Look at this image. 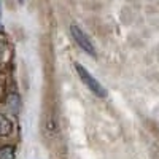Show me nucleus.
<instances>
[{"instance_id":"3","label":"nucleus","mask_w":159,"mask_h":159,"mask_svg":"<svg viewBox=\"0 0 159 159\" xmlns=\"http://www.w3.org/2000/svg\"><path fill=\"white\" fill-rule=\"evenodd\" d=\"M11 132H13V123L3 113H0V137H8Z\"/></svg>"},{"instance_id":"6","label":"nucleus","mask_w":159,"mask_h":159,"mask_svg":"<svg viewBox=\"0 0 159 159\" xmlns=\"http://www.w3.org/2000/svg\"><path fill=\"white\" fill-rule=\"evenodd\" d=\"M0 159H15V148L13 147H2L0 148Z\"/></svg>"},{"instance_id":"1","label":"nucleus","mask_w":159,"mask_h":159,"mask_svg":"<svg viewBox=\"0 0 159 159\" xmlns=\"http://www.w3.org/2000/svg\"><path fill=\"white\" fill-rule=\"evenodd\" d=\"M73 67H75V72H76V75L80 76V80L83 81V84L92 92V94H96V96L100 97V99H105V97L108 96V91L105 89V88L97 81V80H96L94 76H92V75L83 67L81 64L75 62V64H73Z\"/></svg>"},{"instance_id":"7","label":"nucleus","mask_w":159,"mask_h":159,"mask_svg":"<svg viewBox=\"0 0 159 159\" xmlns=\"http://www.w3.org/2000/svg\"><path fill=\"white\" fill-rule=\"evenodd\" d=\"M151 157L153 159H159V147H154L151 150Z\"/></svg>"},{"instance_id":"9","label":"nucleus","mask_w":159,"mask_h":159,"mask_svg":"<svg viewBox=\"0 0 159 159\" xmlns=\"http://www.w3.org/2000/svg\"><path fill=\"white\" fill-rule=\"evenodd\" d=\"M0 16H2V3H0Z\"/></svg>"},{"instance_id":"5","label":"nucleus","mask_w":159,"mask_h":159,"mask_svg":"<svg viewBox=\"0 0 159 159\" xmlns=\"http://www.w3.org/2000/svg\"><path fill=\"white\" fill-rule=\"evenodd\" d=\"M7 105H8V108L11 110V111H19V108H21V99H19V96L18 94H11V96H8V99H7Z\"/></svg>"},{"instance_id":"4","label":"nucleus","mask_w":159,"mask_h":159,"mask_svg":"<svg viewBox=\"0 0 159 159\" xmlns=\"http://www.w3.org/2000/svg\"><path fill=\"white\" fill-rule=\"evenodd\" d=\"M143 126L148 129L150 134H153L157 140H159V123H156L154 119H150V118H145L143 119Z\"/></svg>"},{"instance_id":"2","label":"nucleus","mask_w":159,"mask_h":159,"mask_svg":"<svg viewBox=\"0 0 159 159\" xmlns=\"http://www.w3.org/2000/svg\"><path fill=\"white\" fill-rule=\"evenodd\" d=\"M70 34H72V38L75 40V43L81 48L86 54H89L91 57H97V51L92 45V42L89 40V37L83 32V29L76 24H72L70 25Z\"/></svg>"},{"instance_id":"8","label":"nucleus","mask_w":159,"mask_h":159,"mask_svg":"<svg viewBox=\"0 0 159 159\" xmlns=\"http://www.w3.org/2000/svg\"><path fill=\"white\" fill-rule=\"evenodd\" d=\"M24 2H25V0H18V3H19V5H24Z\"/></svg>"}]
</instances>
